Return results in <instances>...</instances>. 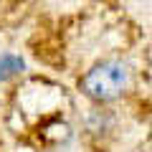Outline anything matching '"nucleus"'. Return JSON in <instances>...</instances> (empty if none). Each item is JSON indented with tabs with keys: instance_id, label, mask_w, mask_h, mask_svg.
I'll return each mask as SVG.
<instances>
[{
	"instance_id": "obj_1",
	"label": "nucleus",
	"mask_w": 152,
	"mask_h": 152,
	"mask_svg": "<svg viewBox=\"0 0 152 152\" xmlns=\"http://www.w3.org/2000/svg\"><path fill=\"white\" fill-rule=\"evenodd\" d=\"M84 91L96 102L117 99L129 84V69L122 61H102L84 76Z\"/></svg>"
}]
</instances>
